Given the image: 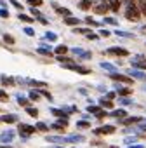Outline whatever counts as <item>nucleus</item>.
Wrapping results in <instances>:
<instances>
[{
    "label": "nucleus",
    "mask_w": 146,
    "mask_h": 148,
    "mask_svg": "<svg viewBox=\"0 0 146 148\" xmlns=\"http://www.w3.org/2000/svg\"><path fill=\"white\" fill-rule=\"evenodd\" d=\"M125 18H127V19H130V21H139V18H141V12H139V9H137V5H136L134 2H130V4H127V11H125Z\"/></svg>",
    "instance_id": "nucleus-1"
},
{
    "label": "nucleus",
    "mask_w": 146,
    "mask_h": 148,
    "mask_svg": "<svg viewBox=\"0 0 146 148\" xmlns=\"http://www.w3.org/2000/svg\"><path fill=\"white\" fill-rule=\"evenodd\" d=\"M113 80H117V82H123V84H132V79L130 77H127V75H120V73H111V75H110Z\"/></svg>",
    "instance_id": "nucleus-2"
},
{
    "label": "nucleus",
    "mask_w": 146,
    "mask_h": 148,
    "mask_svg": "<svg viewBox=\"0 0 146 148\" xmlns=\"http://www.w3.org/2000/svg\"><path fill=\"white\" fill-rule=\"evenodd\" d=\"M14 131H4L2 134H0V141L2 143H11L12 139H14Z\"/></svg>",
    "instance_id": "nucleus-3"
},
{
    "label": "nucleus",
    "mask_w": 146,
    "mask_h": 148,
    "mask_svg": "<svg viewBox=\"0 0 146 148\" xmlns=\"http://www.w3.org/2000/svg\"><path fill=\"white\" fill-rule=\"evenodd\" d=\"M106 52L108 54H115V56H127L129 54V51L127 49H122V47H110Z\"/></svg>",
    "instance_id": "nucleus-4"
},
{
    "label": "nucleus",
    "mask_w": 146,
    "mask_h": 148,
    "mask_svg": "<svg viewBox=\"0 0 146 148\" xmlns=\"http://www.w3.org/2000/svg\"><path fill=\"white\" fill-rule=\"evenodd\" d=\"M120 4H122V0H106V5H108V9H110V11H113V12H118V9H120Z\"/></svg>",
    "instance_id": "nucleus-5"
},
{
    "label": "nucleus",
    "mask_w": 146,
    "mask_h": 148,
    "mask_svg": "<svg viewBox=\"0 0 146 148\" xmlns=\"http://www.w3.org/2000/svg\"><path fill=\"white\" fill-rule=\"evenodd\" d=\"M94 132H96V134H111V132H115V127H113V125H101V127H98Z\"/></svg>",
    "instance_id": "nucleus-6"
},
{
    "label": "nucleus",
    "mask_w": 146,
    "mask_h": 148,
    "mask_svg": "<svg viewBox=\"0 0 146 148\" xmlns=\"http://www.w3.org/2000/svg\"><path fill=\"white\" fill-rule=\"evenodd\" d=\"M64 68H68V70H73V71H78V73H89L91 70L89 68H84V66H78V64H66Z\"/></svg>",
    "instance_id": "nucleus-7"
},
{
    "label": "nucleus",
    "mask_w": 146,
    "mask_h": 148,
    "mask_svg": "<svg viewBox=\"0 0 146 148\" xmlns=\"http://www.w3.org/2000/svg\"><path fill=\"white\" fill-rule=\"evenodd\" d=\"M47 141H49V143H57V145L68 143V141H66V136H47Z\"/></svg>",
    "instance_id": "nucleus-8"
},
{
    "label": "nucleus",
    "mask_w": 146,
    "mask_h": 148,
    "mask_svg": "<svg viewBox=\"0 0 146 148\" xmlns=\"http://www.w3.org/2000/svg\"><path fill=\"white\" fill-rule=\"evenodd\" d=\"M94 12H96V14H106V12H108V5H106V2H99V4L94 7Z\"/></svg>",
    "instance_id": "nucleus-9"
},
{
    "label": "nucleus",
    "mask_w": 146,
    "mask_h": 148,
    "mask_svg": "<svg viewBox=\"0 0 146 148\" xmlns=\"http://www.w3.org/2000/svg\"><path fill=\"white\" fill-rule=\"evenodd\" d=\"M19 131H21L23 134H31V132H35L37 129H35L33 125H28V124H19Z\"/></svg>",
    "instance_id": "nucleus-10"
},
{
    "label": "nucleus",
    "mask_w": 146,
    "mask_h": 148,
    "mask_svg": "<svg viewBox=\"0 0 146 148\" xmlns=\"http://www.w3.org/2000/svg\"><path fill=\"white\" fill-rule=\"evenodd\" d=\"M85 138L82 136V134H71V136H66V141L68 143H80V141H84Z\"/></svg>",
    "instance_id": "nucleus-11"
},
{
    "label": "nucleus",
    "mask_w": 146,
    "mask_h": 148,
    "mask_svg": "<svg viewBox=\"0 0 146 148\" xmlns=\"http://www.w3.org/2000/svg\"><path fill=\"white\" fill-rule=\"evenodd\" d=\"M129 75H130V79H139V80H144L146 79V75H144L143 71H139V70H130Z\"/></svg>",
    "instance_id": "nucleus-12"
},
{
    "label": "nucleus",
    "mask_w": 146,
    "mask_h": 148,
    "mask_svg": "<svg viewBox=\"0 0 146 148\" xmlns=\"http://www.w3.org/2000/svg\"><path fill=\"white\" fill-rule=\"evenodd\" d=\"M111 117H115V119L122 120L123 117H127V112H125V110H115V112H111Z\"/></svg>",
    "instance_id": "nucleus-13"
},
{
    "label": "nucleus",
    "mask_w": 146,
    "mask_h": 148,
    "mask_svg": "<svg viewBox=\"0 0 146 148\" xmlns=\"http://www.w3.org/2000/svg\"><path fill=\"white\" fill-rule=\"evenodd\" d=\"M0 120L5 122V124H14V122H18V117L16 115H5V117H2Z\"/></svg>",
    "instance_id": "nucleus-14"
},
{
    "label": "nucleus",
    "mask_w": 146,
    "mask_h": 148,
    "mask_svg": "<svg viewBox=\"0 0 146 148\" xmlns=\"http://www.w3.org/2000/svg\"><path fill=\"white\" fill-rule=\"evenodd\" d=\"M64 23H66V25H70V26H75V25H80V19H77V18H71V16H68V18L64 19Z\"/></svg>",
    "instance_id": "nucleus-15"
},
{
    "label": "nucleus",
    "mask_w": 146,
    "mask_h": 148,
    "mask_svg": "<svg viewBox=\"0 0 146 148\" xmlns=\"http://www.w3.org/2000/svg\"><path fill=\"white\" fill-rule=\"evenodd\" d=\"M137 9H139L141 14L146 16V0H137Z\"/></svg>",
    "instance_id": "nucleus-16"
},
{
    "label": "nucleus",
    "mask_w": 146,
    "mask_h": 148,
    "mask_svg": "<svg viewBox=\"0 0 146 148\" xmlns=\"http://www.w3.org/2000/svg\"><path fill=\"white\" fill-rule=\"evenodd\" d=\"M117 92H118V96H129L132 92V89H129V87H118Z\"/></svg>",
    "instance_id": "nucleus-17"
},
{
    "label": "nucleus",
    "mask_w": 146,
    "mask_h": 148,
    "mask_svg": "<svg viewBox=\"0 0 146 148\" xmlns=\"http://www.w3.org/2000/svg\"><path fill=\"white\" fill-rule=\"evenodd\" d=\"M99 66H101L103 70H108V71H111V73H115V66H113L111 63H104V61H103V63H101Z\"/></svg>",
    "instance_id": "nucleus-18"
},
{
    "label": "nucleus",
    "mask_w": 146,
    "mask_h": 148,
    "mask_svg": "<svg viewBox=\"0 0 146 148\" xmlns=\"http://www.w3.org/2000/svg\"><path fill=\"white\" fill-rule=\"evenodd\" d=\"M50 113H52V115H56V117H59V119H63V117L66 119V113H64L63 110H57V108H50Z\"/></svg>",
    "instance_id": "nucleus-19"
},
{
    "label": "nucleus",
    "mask_w": 146,
    "mask_h": 148,
    "mask_svg": "<svg viewBox=\"0 0 146 148\" xmlns=\"http://www.w3.org/2000/svg\"><path fill=\"white\" fill-rule=\"evenodd\" d=\"M45 40H49V42H56V40H57V35L52 33V32H47V33H45Z\"/></svg>",
    "instance_id": "nucleus-20"
},
{
    "label": "nucleus",
    "mask_w": 146,
    "mask_h": 148,
    "mask_svg": "<svg viewBox=\"0 0 146 148\" xmlns=\"http://www.w3.org/2000/svg\"><path fill=\"white\" fill-rule=\"evenodd\" d=\"M66 124H68V122H66V119H64L63 122H56V124H52V129H64Z\"/></svg>",
    "instance_id": "nucleus-21"
},
{
    "label": "nucleus",
    "mask_w": 146,
    "mask_h": 148,
    "mask_svg": "<svg viewBox=\"0 0 146 148\" xmlns=\"http://www.w3.org/2000/svg\"><path fill=\"white\" fill-rule=\"evenodd\" d=\"M132 66H136V68H139V70H146V63H143V61H132Z\"/></svg>",
    "instance_id": "nucleus-22"
},
{
    "label": "nucleus",
    "mask_w": 146,
    "mask_h": 148,
    "mask_svg": "<svg viewBox=\"0 0 146 148\" xmlns=\"http://www.w3.org/2000/svg\"><path fill=\"white\" fill-rule=\"evenodd\" d=\"M37 52H40V54H44V56H50V49H47V47H38L37 49Z\"/></svg>",
    "instance_id": "nucleus-23"
},
{
    "label": "nucleus",
    "mask_w": 146,
    "mask_h": 148,
    "mask_svg": "<svg viewBox=\"0 0 146 148\" xmlns=\"http://www.w3.org/2000/svg\"><path fill=\"white\" fill-rule=\"evenodd\" d=\"M18 103H19L21 106H28V99H26L25 96H21V94H18Z\"/></svg>",
    "instance_id": "nucleus-24"
},
{
    "label": "nucleus",
    "mask_w": 146,
    "mask_h": 148,
    "mask_svg": "<svg viewBox=\"0 0 146 148\" xmlns=\"http://www.w3.org/2000/svg\"><path fill=\"white\" fill-rule=\"evenodd\" d=\"M99 103H101V106H103V108H111V106H113V103H111L110 99H104V98H103Z\"/></svg>",
    "instance_id": "nucleus-25"
},
{
    "label": "nucleus",
    "mask_w": 146,
    "mask_h": 148,
    "mask_svg": "<svg viewBox=\"0 0 146 148\" xmlns=\"http://www.w3.org/2000/svg\"><path fill=\"white\" fill-rule=\"evenodd\" d=\"M91 2H92V0H82V2H80V9L87 11V9L91 7Z\"/></svg>",
    "instance_id": "nucleus-26"
},
{
    "label": "nucleus",
    "mask_w": 146,
    "mask_h": 148,
    "mask_svg": "<svg viewBox=\"0 0 146 148\" xmlns=\"http://www.w3.org/2000/svg\"><path fill=\"white\" fill-rule=\"evenodd\" d=\"M0 80H2V84H4V86H12V84H14V80H12V79H9V77H5V75L0 79Z\"/></svg>",
    "instance_id": "nucleus-27"
},
{
    "label": "nucleus",
    "mask_w": 146,
    "mask_h": 148,
    "mask_svg": "<svg viewBox=\"0 0 146 148\" xmlns=\"http://www.w3.org/2000/svg\"><path fill=\"white\" fill-rule=\"evenodd\" d=\"M56 11H57L59 14H63V16H66V18L70 16V11H68V9H64V7H57V5H56Z\"/></svg>",
    "instance_id": "nucleus-28"
},
{
    "label": "nucleus",
    "mask_w": 146,
    "mask_h": 148,
    "mask_svg": "<svg viewBox=\"0 0 146 148\" xmlns=\"http://www.w3.org/2000/svg\"><path fill=\"white\" fill-rule=\"evenodd\" d=\"M117 35H118V37H125V38H134V35H132V33H127V32H120V30H117Z\"/></svg>",
    "instance_id": "nucleus-29"
},
{
    "label": "nucleus",
    "mask_w": 146,
    "mask_h": 148,
    "mask_svg": "<svg viewBox=\"0 0 146 148\" xmlns=\"http://www.w3.org/2000/svg\"><path fill=\"white\" fill-rule=\"evenodd\" d=\"M66 51H68V47H66V45H59V47H56V54H59V56H61V54H64Z\"/></svg>",
    "instance_id": "nucleus-30"
},
{
    "label": "nucleus",
    "mask_w": 146,
    "mask_h": 148,
    "mask_svg": "<svg viewBox=\"0 0 146 148\" xmlns=\"http://www.w3.org/2000/svg\"><path fill=\"white\" fill-rule=\"evenodd\" d=\"M26 113H28V115H31V117H37V115H38V110H37V108H30V106H28V108H26Z\"/></svg>",
    "instance_id": "nucleus-31"
},
{
    "label": "nucleus",
    "mask_w": 146,
    "mask_h": 148,
    "mask_svg": "<svg viewBox=\"0 0 146 148\" xmlns=\"http://www.w3.org/2000/svg\"><path fill=\"white\" fill-rule=\"evenodd\" d=\"M35 129H37V131H49V127H47L44 122H38V124L35 125Z\"/></svg>",
    "instance_id": "nucleus-32"
},
{
    "label": "nucleus",
    "mask_w": 146,
    "mask_h": 148,
    "mask_svg": "<svg viewBox=\"0 0 146 148\" xmlns=\"http://www.w3.org/2000/svg\"><path fill=\"white\" fill-rule=\"evenodd\" d=\"M137 131H146V119H141V120H139Z\"/></svg>",
    "instance_id": "nucleus-33"
},
{
    "label": "nucleus",
    "mask_w": 146,
    "mask_h": 148,
    "mask_svg": "<svg viewBox=\"0 0 146 148\" xmlns=\"http://www.w3.org/2000/svg\"><path fill=\"white\" fill-rule=\"evenodd\" d=\"M30 84L35 86V87H45V86H47L45 82H38V80H30Z\"/></svg>",
    "instance_id": "nucleus-34"
},
{
    "label": "nucleus",
    "mask_w": 146,
    "mask_h": 148,
    "mask_svg": "<svg viewBox=\"0 0 146 148\" xmlns=\"http://www.w3.org/2000/svg\"><path fill=\"white\" fill-rule=\"evenodd\" d=\"M139 120H141L139 117H130V119H125L123 124H134V122H139Z\"/></svg>",
    "instance_id": "nucleus-35"
},
{
    "label": "nucleus",
    "mask_w": 146,
    "mask_h": 148,
    "mask_svg": "<svg viewBox=\"0 0 146 148\" xmlns=\"http://www.w3.org/2000/svg\"><path fill=\"white\" fill-rule=\"evenodd\" d=\"M136 139H137V136H127V138L123 139V143H125V145H129V143H134Z\"/></svg>",
    "instance_id": "nucleus-36"
},
{
    "label": "nucleus",
    "mask_w": 146,
    "mask_h": 148,
    "mask_svg": "<svg viewBox=\"0 0 146 148\" xmlns=\"http://www.w3.org/2000/svg\"><path fill=\"white\" fill-rule=\"evenodd\" d=\"M19 19H21V21H26V23H31V21H33V19H31L30 16H26V14H19Z\"/></svg>",
    "instance_id": "nucleus-37"
},
{
    "label": "nucleus",
    "mask_w": 146,
    "mask_h": 148,
    "mask_svg": "<svg viewBox=\"0 0 146 148\" xmlns=\"http://www.w3.org/2000/svg\"><path fill=\"white\" fill-rule=\"evenodd\" d=\"M30 99L37 101V99H40V94H38V92H35V91H31V92H30Z\"/></svg>",
    "instance_id": "nucleus-38"
},
{
    "label": "nucleus",
    "mask_w": 146,
    "mask_h": 148,
    "mask_svg": "<svg viewBox=\"0 0 146 148\" xmlns=\"http://www.w3.org/2000/svg\"><path fill=\"white\" fill-rule=\"evenodd\" d=\"M99 110H101L99 106H87V112H89V113H98Z\"/></svg>",
    "instance_id": "nucleus-39"
},
{
    "label": "nucleus",
    "mask_w": 146,
    "mask_h": 148,
    "mask_svg": "<svg viewBox=\"0 0 146 148\" xmlns=\"http://www.w3.org/2000/svg\"><path fill=\"white\" fill-rule=\"evenodd\" d=\"M7 99H9L7 92H5V91H0V101H7Z\"/></svg>",
    "instance_id": "nucleus-40"
},
{
    "label": "nucleus",
    "mask_w": 146,
    "mask_h": 148,
    "mask_svg": "<svg viewBox=\"0 0 146 148\" xmlns=\"http://www.w3.org/2000/svg\"><path fill=\"white\" fill-rule=\"evenodd\" d=\"M104 23H108V25H118L117 19H113V18H104Z\"/></svg>",
    "instance_id": "nucleus-41"
},
{
    "label": "nucleus",
    "mask_w": 146,
    "mask_h": 148,
    "mask_svg": "<svg viewBox=\"0 0 146 148\" xmlns=\"http://www.w3.org/2000/svg\"><path fill=\"white\" fill-rule=\"evenodd\" d=\"M84 52H85V51H82L80 47H75V49H73V54H77V56H82Z\"/></svg>",
    "instance_id": "nucleus-42"
},
{
    "label": "nucleus",
    "mask_w": 146,
    "mask_h": 148,
    "mask_svg": "<svg viewBox=\"0 0 146 148\" xmlns=\"http://www.w3.org/2000/svg\"><path fill=\"white\" fill-rule=\"evenodd\" d=\"M57 61H61V63H66V64H68V63H70V61H71V59H68V58H64V56H63V54H61V56H59V58H57Z\"/></svg>",
    "instance_id": "nucleus-43"
},
{
    "label": "nucleus",
    "mask_w": 146,
    "mask_h": 148,
    "mask_svg": "<svg viewBox=\"0 0 146 148\" xmlns=\"http://www.w3.org/2000/svg\"><path fill=\"white\" fill-rule=\"evenodd\" d=\"M103 117H106V112H104V110H99V112L96 113V119H103Z\"/></svg>",
    "instance_id": "nucleus-44"
},
{
    "label": "nucleus",
    "mask_w": 146,
    "mask_h": 148,
    "mask_svg": "<svg viewBox=\"0 0 146 148\" xmlns=\"http://www.w3.org/2000/svg\"><path fill=\"white\" fill-rule=\"evenodd\" d=\"M77 125H78V127H91V124H89V122H84V120L77 122Z\"/></svg>",
    "instance_id": "nucleus-45"
},
{
    "label": "nucleus",
    "mask_w": 146,
    "mask_h": 148,
    "mask_svg": "<svg viewBox=\"0 0 146 148\" xmlns=\"http://www.w3.org/2000/svg\"><path fill=\"white\" fill-rule=\"evenodd\" d=\"M85 21H87V23H89L91 26H99V25H98V23H96L94 19H91V18H85Z\"/></svg>",
    "instance_id": "nucleus-46"
},
{
    "label": "nucleus",
    "mask_w": 146,
    "mask_h": 148,
    "mask_svg": "<svg viewBox=\"0 0 146 148\" xmlns=\"http://www.w3.org/2000/svg\"><path fill=\"white\" fill-rule=\"evenodd\" d=\"M0 16H2V18H9V11H5V9H0Z\"/></svg>",
    "instance_id": "nucleus-47"
},
{
    "label": "nucleus",
    "mask_w": 146,
    "mask_h": 148,
    "mask_svg": "<svg viewBox=\"0 0 146 148\" xmlns=\"http://www.w3.org/2000/svg\"><path fill=\"white\" fill-rule=\"evenodd\" d=\"M11 4H12L14 7H18V9H21V11H23V5H21L19 2H16V0H11Z\"/></svg>",
    "instance_id": "nucleus-48"
},
{
    "label": "nucleus",
    "mask_w": 146,
    "mask_h": 148,
    "mask_svg": "<svg viewBox=\"0 0 146 148\" xmlns=\"http://www.w3.org/2000/svg\"><path fill=\"white\" fill-rule=\"evenodd\" d=\"M31 5H42V0H28Z\"/></svg>",
    "instance_id": "nucleus-49"
},
{
    "label": "nucleus",
    "mask_w": 146,
    "mask_h": 148,
    "mask_svg": "<svg viewBox=\"0 0 146 148\" xmlns=\"http://www.w3.org/2000/svg\"><path fill=\"white\" fill-rule=\"evenodd\" d=\"M25 33H26V35H30V37H33V35H35V32H33L31 28H25Z\"/></svg>",
    "instance_id": "nucleus-50"
},
{
    "label": "nucleus",
    "mask_w": 146,
    "mask_h": 148,
    "mask_svg": "<svg viewBox=\"0 0 146 148\" xmlns=\"http://www.w3.org/2000/svg\"><path fill=\"white\" fill-rule=\"evenodd\" d=\"M4 40H5V42H9V44H14V38H12L11 35H5V37H4Z\"/></svg>",
    "instance_id": "nucleus-51"
},
{
    "label": "nucleus",
    "mask_w": 146,
    "mask_h": 148,
    "mask_svg": "<svg viewBox=\"0 0 146 148\" xmlns=\"http://www.w3.org/2000/svg\"><path fill=\"white\" fill-rule=\"evenodd\" d=\"M99 33H101V37H110V32L108 30H101Z\"/></svg>",
    "instance_id": "nucleus-52"
},
{
    "label": "nucleus",
    "mask_w": 146,
    "mask_h": 148,
    "mask_svg": "<svg viewBox=\"0 0 146 148\" xmlns=\"http://www.w3.org/2000/svg\"><path fill=\"white\" fill-rule=\"evenodd\" d=\"M120 103H122V105H130V99H127V98H122V99H120Z\"/></svg>",
    "instance_id": "nucleus-53"
},
{
    "label": "nucleus",
    "mask_w": 146,
    "mask_h": 148,
    "mask_svg": "<svg viewBox=\"0 0 146 148\" xmlns=\"http://www.w3.org/2000/svg\"><path fill=\"white\" fill-rule=\"evenodd\" d=\"M31 14H33V16H37V18H40V12H38V11H37V9H35V7H33V9H31Z\"/></svg>",
    "instance_id": "nucleus-54"
},
{
    "label": "nucleus",
    "mask_w": 146,
    "mask_h": 148,
    "mask_svg": "<svg viewBox=\"0 0 146 148\" xmlns=\"http://www.w3.org/2000/svg\"><path fill=\"white\" fill-rule=\"evenodd\" d=\"M87 37H89L91 40H98V35H94V33H87Z\"/></svg>",
    "instance_id": "nucleus-55"
},
{
    "label": "nucleus",
    "mask_w": 146,
    "mask_h": 148,
    "mask_svg": "<svg viewBox=\"0 0 146 148\" xmlns=\"http://www.w3.org/2000/svg\"><path fill=\"white\" fill-rule=\"evenodd\" d=\"M42 94H44V96H45V98H49V99H50V94H49V92H47V91H42Z\"/></svg>",
    "instance_id": "nucleus-56"
},
{
    "label": "nucleus",
    "mask_w": 146,
    "mask_h": 148,
    "mask_svg": "<svg viewBox=\"0 0 146 148\" xmlns=\"http://www.w3.org/2000/svg\"><path fill=\"white\" fill-rule=\"evenodd\" d=\"M129 148H144L143 145H134V146H129Z\"/></svg>",
    "instance_id": "nucleus-57"
},
{
    "label": "nucleus",
    "mask_w": 146,
    "mask_h": 148,
    "mask_svg": "<svg viewBox=\"0 0 146 148\" xmlns=\"http://www.w3.org/2000/svg\"><path fill=\"white\" fill-rule=\"evenodd\" d=\"M123 2H125V4H130V2H134V0H123Z\"/></svg>",
    "instance_id": "nucleus-58"
},
{
    "label": "nucleus",
    "mask_w": 146,
    "mask_h": 148,
    "mask_svg": "<svg viewBox=\"0 0 146 148\" xmlns=\"http://www.w3.org/2000/svg\"><path fill=\"white\" fill-rule=\"evenodd\" d=\"M0 148H11V146H7V145H5V146H0Z\"/></svg>",
    "instance_id": "nucleus-59"
},
{
    "label": "nucleus",
    "mask_w": 146,
    "mask_h": 148,
    "mask_svg": "<svg viewBox=\"0 0 146 148\" xmlns=\"http://www.w3.org/2000/svg\"><path fill=\"white\" fill-rule=\"evenodd\" d=\"M108 148H118V146H108Z\"/></svg>",
    "instance_id": "nucleus-60"
}]
</instances>
